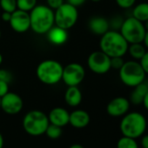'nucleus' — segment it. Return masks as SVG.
Segmentation results:
<instances>
[{"label": "nucleus", "instance_id": "nucleus-1", "mask_svg": "<svg viewBox=\"0 0 148 148\" xmlns=\"http://www.w3.org/2000/svg\"><path fill=\"white\" fill-rule=\"evenodd\" d=\"M99 46L100 51L110 58H113L123 57L128 50L129 44L119 32L109 30L101 36Z\"/></svg>", "mask_w": 148, "mask_h": 148}, {"label": "nucleus", "instance_id": "nucleus-2", "mask_svg": "<svg viewBox=\"0 0 148 148\" xmlns=\"http://www.w3.org/2000/svg\"><path fill=\"white\" fill-rule=\"evenodd\" d=\"M31 27L37 34H45L54 25V12L47 5H36L29 13Z\"/></svg>", "mask_w": 148, "mask_h": 148}, {"label": "nucleus", "instance_id": "nucleus-3", "mask_svg": "<svg viewBox=\"0 0 148 148\" xmlns=\"http://www.w3.org/2000/svg\"><path fill=\"white\" fill-rule=\"evenodd\" d=\"M146 126L147 121L144 115L137 112H132L124 115L119 125V129L123 136L136 139L144 134Z\"/></svg>", "mask_w": 148, "mask_h": 148}, {"label": "nucleus", "instance_id": "nucleus-4", "mask_svg": "<svg viewBox=\"0 0 148 148\" xmlns=\"http://www.w3.org/2000/svg\"><path fill=\"white\" fill-rule=\"evenodd\" d=\"M22 124L26 133L37 137L45 134L50 122L45 112L39 110H32L25 115Z\"/></svg>", "mask_w": 148, "mask_h": 148}, {"label": "nucleus", "instance_id": "nucleus-5", "mask_svg": "<svg viewBox=\"0 0 148 148\" xmlns=\"http://www.w3.org/2000/svg\"><path fill=\"white\" fill-rule=\"evenodd\" d=\"M63 69L62 64L56 60H44L37 67V77L45 85H55L62 79Z\"/></svg>", "mask_w": 148, "mask_h": 148}, {"label": "nucleus", "instance_id": "nucleus-6", "mask_svg": "<svg viewBox=\"0 0 148 148\" xmlns=\"http://www.w3.org/2000/svg\"><path fill=\"white\" fill-rule=\"evenodd\" d=\"M145 75L140 63L137 60L126 61L119 69V79L121 82L129 87H135L144 82Z\"/></svg>", "mask_w": 148, "mask_h": 148}, {"label": "nucleus", "instance_id": "nucleus-7", "mask_svg": "<svg viewBox=\"0 0 148 148\" xmlns=\"http://www.w3.org/2000/svg\"><path fill=\"white\" fill-rule=\"evenodd\" d=\"M119 32L130 45L142 43L146 31L144 26V23L132 16L123 21Z\"/></svg>", "mask_w": 148, "mask_h": 148}, {"label": "nucleus", "instance_id": "nucleus-8", "mask_svg": "<svg viewBox=\"0 0 148 148\" xmlns=\"http://www.w3.org/2000/svg\"><path fill=\"white\" fill-rule=\"evenodd\" d=\"M78 18L77 7L69 3H64L54 12V24L62 29L68 30L76 24Z\"/></svg>", "mask_w": 148, "mask_h": 148}, {"label": "nucleus", "instance_id": "nucleus-9", "mask_svg": "<svg viewBox=\"0 0 148 148\" xmlns=\"http://www.w3.org/2000/svg\"><path fill=\"white\" fill-rule=\"evenodd\" d=\"M86 77V71L79 63H71L64 67L62 79L67 86H78Z\"/></svg>", "mask_w": 148, "mask_h": 148}, {"label": "nucleus", "instance_id": "nucleus-10", "mask_svg": "<svg viewBox=\"0 0 148 148\" xmlns=\"http://www.w3.org/2000/svg\"><path fill=\"white\" fill-rule=\"evenodd\" d=\"M89 69L96 74H105L111 69V58L102 51L92 52L87 58Z\"/></svg>", "mask_w": 148, "mask_h": 148}, {"label": "nucleus", "instance_id": "nucleus-11", "mask_svg": "<svg viewBox=\"0 0 148 148\" xmlns=\"http://www.w3.org/2000/svg\"><path fill=\"white\" fill-rule=\"evenodd\" d=\"M24 106V102L22 98L15 93L8 92L5 95L1 98V107L6 114L15 115L19 113Z\"/></svg>", "mask_w": 148, "mask_h": 148}, {"label": "nucleus", "instance_id": "nucleus-12", "mask_svg": "<svg viewBox=\"0 0 148 148\" xmlns=\"http://www.w3.org/2000/svg\"><path fill=\"white\" fill-rule=\"evenodd\" d=\"M9 23L12 30L15 31L16 32L18 33L25 32L31 27L30 15L26 12L17 9L12 13Z\"/></svg>", "mask_w": 148, "mask_h": 148}, {"label": "nucleus", "instance_id": "nucleus-13", "mask_svg": "<svg viewBox=\"0 0 148 148\" xmlns=\"http://www.w3.org/2000/svg\"><path fill=\"white\" fill-rule=\"evenodd\" d=\"M130 108V101L124 97H117L112 99L107 106L106 112L112 117H121L127 113Z\"/></svg>", "mask_w": 148, "mask_h": 148}, {"label": "nucleus", "instance_id": "nucleus-14", "mask_svg": "<svg viewBox=\"0 0 148 148\" xmlns=\"http://www.w3.org/2000/svg\"><path fill=\"white\" fill-rule=\"evenodd\" d=\"M48 119L51 124L63 127L69 124L70 113L63 107H55L49 112Z\"/></svg>", "mask_w": 148, "mask_h": 148}, {"label": "nucleus", "instance_id": "nucleus-15", "mask_svg": "<svg viewBox=\"0 0 148 148\" xmlns=\"http://www.w3.org/2000/svg\"><path fill=\"white\" fill-rule=\"evenodd\" d=\"M91 118L89 113L84 110H75L70 113L69 124L74 128H85L90 123Z\"/></svg>", "mask_w": 148, "mask_h": 148}, {"label": "nucleus", "instance_id": "nucleus-16", "mask_svg": "<svg viewBox=\"0 0 148 148\" xmlns=\"http://www.w3.org/2000/svg\"><path fill=\"white\" fill-rule=\"evenodd\" d=\"M47 38L53 45H63L67 40V32L66 30L55 25L47 32Z\"/></svg>", "mask_w": 148, "mask_h": 148}, {"label": "nucleus", "instance_id": "nucleus-17", "mask_svg": "<svg viewBox=\"0 0 148 148\" xmlns=\"http://www.w3.org/2000/svg\"><path fill=\"white\" fill-rule=\"evenodd\" d=\"M89 28L93 33L102 36L109 31L110 24L105 18L95 17L89 21Z\"/></svg>", "mask_w": 148, "mask_h": 148}, {"label": "nucleus", "instance_id": "nucleus-18", "mask_svg": "<svg viewBox=\"0 0 148 148\" xmlns=\"http://www.w3.org/2000/svg\"><path fill=\"white\" fill-rule=\"evenodd\" d=\"M64 100L69 106L76 107L82 101V93L78 86H68L64 94Z\"/></svg>", "mask_w": 148, "mask_h": 148}, {"label": "nucleus", "instance_id": "nucleus-19", "mask_svg": "<svg viewBox=\"0 0 148 148\" xmlns=\"http://www.w3.org/2000/svg\"><path fill=\"white\" fill-rule=\"evenodd\" d=\"M133 88L134 90L131 94L130 101L134 105H140L143 103L144 98L148 92V86L145 82H142Z\"/></svg>", "mask_w": 148, "mask_h": 148}, {"label": "nucleus", "instance_id": "nucleus-20", "mask_svg": "<svg viewBox=\"0 0 148 148\" xmlns=\"http://www.w3.org/2000/svg\"><path fill=\"white\" fill-rule=\"evenodd\" d=\"M132 17L144 23L148 19V3H140L132 10Z\"/></svg>", "mask_w": 148, "mask_h": 148}, {"label": "nucleus", "instance_id": "nucleus-21", "mask_svg": "<svg viewBox=\"0 0 148 148\" xmlns=\"http://www.w3.org/2000/svg\"><path fill=\"white\" fill-rule=\"evenodd\" d=\"M127 51H129L131 57L134 60L138 61L142 58L146 50H145V47L142 45V43H136V44H130V45L128 46Z\"/></svg>", "mask_w": 148, "mask_h": 148}, {"label": "nucleus", "instance_id": "nucleus-22", "mask_svg": "<svg viewBox=\"0 0 148 148\" xmlns=\"http://www.w3.org/2000/svg\"><path fill=\"white\" fill-rule=\"evenodd\" d=\"M45 134L51 139H58L62 135V127L50 123L45 130Z\"/></svg>", "mask_w": 148, "mask_h": 148}, {"label": "nucleus", "instance_id": "nucleus-23", "mask_svg": "<svg viewBox=\"0 0 148 148\" xmlns=\"http://www.w3.org/2000/svg\"><path fill=\"white\" fill-rule=\"evenodd\" d=\"M117 148H138L135 138L123 136L117 142Z\"/></svg>", "mask_w": 148, "mask_h": 148}, {"label": "nucleus", "instance_id": "nucleus-24", "mask_svg": "<svg viewBox=\"0 0 148 148\" xmlns=\"http://www.w3.org/2000/svg\"><path fill=\"white\" fill-rule=\"evenodd\" d=\"M37 5V0H17V9L29 12Z\"/></svg>", "mask_w": 148, "mask_h": 148}, {"label": "nucleus", "instance_id": "nucleus-25", "mask_svg": "<svg viewBox=\"0 0 148 148\" xmlns=\"http://www.w3.org/2000/svg\"><path fill=\"white\" fill-rule=\"evenodd\" d=\"M0 6L4 12L12 13L17 10V0H0Z\"/></svg>", "mask_w": 148, "mask_h": 148}, {"label": "nucleus", "instance_id": "nucleus-26", "mask_svg": "<svg viewBox=\"0 0 148 148\" xmlns=\"http://www.w3.org/2000/svg\"><path fill=\"white\" fill-rule=\"evenodd\" d=\"M124 63H125V61H124L122 57H113V58H111V68L119 70L122 67Z\"/></svg>", "mask_w": 148, "mask_h": 148}, {"label": "nucleus", "instance_id": "nucleus-27", "mask_svg": "<svg viewBox=\"0 0 148 148\" xmlns=\"http://www.w3.org/2000/svg\"><path fill=\"white\" fill-rule=\"evenodd\" d=\"M135 2L136 0H116L117 5L123 9H128L132 7Z\"/></svg>", "mask_w": 148, "mask_h": 148}, {"label": "nucleus", "instance_id": "nucleus-28", "mask_svg": "<svg viewBox=\"0 0 148 148\" xmlns=\"http://www.w3.org/2000/svg\"><path fill=\"white\" fill-rule=\"evenodd\" d=\"M139 63H140L143 70L145 71V74H148V51H145V55L139 60Z\"/></svg>", "mask_w": 148, "mask_h": 148}, {"label": "nucleus", "instance_id": "nucleus-29", "mask_svg": "<svg viewBox=\"0 0 148 148\" xmlns=\"http://www.w3.org/2000/svg\"><path fill=\"white\" fill-rule=\"evenodd\" d=\"M47 1V6H49L52 10L58 9L61 5L64 4V0H46Z\"/></svg>", "mask_w": 148, "mask_h": 148}, {"label": "nucleus", "instance_id": "nucleus-30", "mask_svg": "<svg viewBox=\"0 0 148 148\" xmlns=\"http://www.w3.org/2000/svg\"><path fill=\"white\" fill-rule=\"evenodd\" d=\"M11 79H12V75L8 71L4 70V69L0 70V80H3V81L9 83Z\"/></svg>", "mask_w": 148, "mask_h": 148}, {"label": "nucleus", "instance_id": "nucleus-31", "mask_svg": "<svg viewBox=\"0 0 148 148\" xmlns=\"http://www.w3.org/2000/svg\"><path fill=\"white\" fill-rule=\"evenodd\" d=\"M9 83L0 80V98H2L9 92Z\"/></svg>", "mask_w": 148, "mask_h": 148}, {"label": "nucleus", "instance_id": "nucleus-32", "mask_svg": "<svg viewBox=\"0 0 148 148\" xmlns=\"http://www.w3.org/2000/svg\"><path fill=\"white\" fill-rule=\"evenodd\" d=\"M86 0H67V3H69L70 5L75 6V7H78V6H80L82 5Z\"/></svg>", "mask_w": 148, "mask_h": 148}, {"label": "nucleus", "instance_id": "nucleus-33", "mask_svg": "<svg viewBox=\"0 0 148 148\" xmlns=\"http://www.w3.org/2000/svg\"><path fill=\"white\" fill-rule=\"evenodd\" d=\"M141 145L143 148H148V134L145 135L141 138Z\"/></svg>", "mask_w": 148, "mask_h": 148}, {"label": "nucleus", "instance_id": "nucleus-34", "mask_svg": "<svg viewBox=\"0 0 148 148\" xmlns=\"http://www.w3.org/2000/svg\"><path fill=\"white\" fill-rule=\"evenodd\" d=\"M11 16H12V13L4 12L2 13V19H3L5 22H9L10 19H11Z\"/></svg>", "mask_w": 148, "mask_h": 148}, {"label": "nucleus", "instance_id": "nucleus-35", "mask_svg": "<svg viewBox=\"0 0 148 148\" xmlns=\"http://www.w3.org/2000/svg\"><path fill=\"white\" fill-rule=\"evenodd\" d=\"M142 104H144V106L145 107V109L148 111V92H147V93H146V95L145 96V98H144V100H143V103Z\"/></svg>", "mask_w": 148, "mask_h": 148}, {"label": "nucleus", "instance_id": "nucleus-36", "mask_svg": "<svg viewBox=\"0 0 148 148\" xmlns=\"http://www.w3.org/2000/svg\"><path fill=\"white\" fill-rule=\"evenodd\" d=\"M143 42L145 44V47L148 49V31H146V32H145V35Z\"/></svg>", "mask_w": 148, "mask_h": 148}, {"label": "nucleus", "instance_id": "nucleus-37", "mask_svg": "<svg viewBox=\"0 0 148 148\" xmlns=\"http://www.w3.org/2000/svg\"><path fill=\"white\" fill-rule=\"evenodd\" d=\"M69 148H85V147L80 144H73L71 146H69Z\"/></svg>", "mask_w": 148, "mask_h": 148}, {"label": "nucleus", "instance_id": "nucleus-38", "mask_svg": "<svg viewBox=\"0 0 148 148\" xmlns=\"http://www.w3.org/2000/svg\"><path fill=\"white\" fill-rule=\"evenodd\" d=\"M4 144H5V140H4V137L3 135L0 133V148L4 147Z\"/></svg>", "mask_w": 148, "mask_h": 148}, {"label": "nucleus", "instance_id": "nucleus-39", "mask_svg": "<svg viewBox=\"0 0 148 148\" xmlns=\"http://www.w3.org/2000/svg\"><path fill=\"white\" fill-rule=\"evenodd\" d=\"M144 26L145 28V31H148V19L144 22Z\"/></svg>", "mask_w": 148, "mask_h": 148}, {"label": "nucleus", "instance_id": "nucleus-40", "mask_svg": "<svg viewBox=\"0 0 148 148\" xmlns=\"http://www.w3.org/2000/svg\"><path fill=\"white\" fill-rule=\"evenodd\" d=\"M2 62H3V56H2L1 53H0V64H2Z\"/></svg>", "mask_w": 148, "mask_h": 148}, {"label": "nucleus", "instance_id": "nucleus-41", "mask_svg": "<svg viewBox=\"0 0 148 148\" xmlns=\"http://www.w3.org/2000/svg\"><path fill=\"white\" fill-rule=\"evenodd\" d=\"M92 2H99V1H101V0H92Z\"/></svg>", "mask_w": 148, "mask_h": 148}, {"label": "nucleus", "instance_id": "nucleus-42", "mask_svg": "<svg viewBox=\"0 0 148 148\" xmlns=\"http://www.w3.org/2000/svg\"><path fill=\"white\" fill-rule=\"evenodd\" d=\"M0 107H1V98H0Z\"/></svg>", "mask_w": 148, "mask_h": 148}, {"label": "nucleus", "instance_id": "nucleus-43", "mask_svg": "<svg viewBox=\"0 0 148 148\" xmlns=\"http://www.w3.org/2000/svg\"><path fill=\"white\" fill-rule=\"evenodd\" d=\"M0 38H1V31H0Z\"/></svg>", "mask_w": 148, "mask_h": 148}, {"label": "nucleus", "instance_id": "nucleus-44", "mask_svg": "<svg viewBox=\"0 0 148 148\" xmlns=\"http://www.w3.org/2000/svg\"><path fill=\"white\" fill-rule=\"evenodd\" d=\"M147 125H148V120H147Z\"/></svg>", "mask_w": 148, "mask_h": 148}]
</instances>
